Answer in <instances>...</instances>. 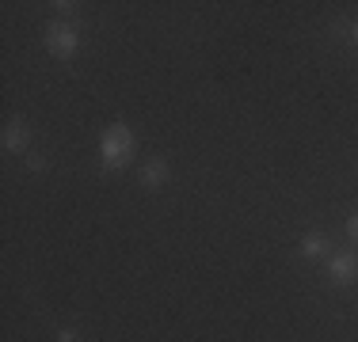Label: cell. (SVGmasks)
<instances>
[{
  "mask_svg": "<svg viewBox=\"0 0 358 342\" xmlns=\"http://www.w3.org/2000/svg\"><path fill=\"white\" fill-rule=\"evenodd\" d=\"M134 133H130V126L126 122H115L110 130L103 133V141H99V160H103V171H118V168H126L134 160Z\"/></svg>",
  "mask_w": 358,
  "mask_h": 342,
  "instance_id": "cell-1",
  "label": "cell"
},
{
  "mask_svg": "<svg viewBox=\"0 0 358 342\" xmlns=\"http://www.w3.org/2000/svg\"><path fill=\"white\" fill-rule=\"evenodd\" d=\"M80 46H84V38H80V27H76V23H50L46 27V50L54 57L69 61Z\"/></svg>",
  "mask_w": 358,
  "mask_h": 342,
  "instance_id": "cell-2",
  "label": "cell"
},
{
  "mask_svg": "<svg viewBox=\"0 0 358 342\" xmlns=\"http://www.w3.org/2000/svg\"><path fill=\"white\" fill-rule=\"evenodd\" d=\"M355 274H358V255L339 251V255H331V259H328V278L336 281V285H351Z\"/></svg>",
  "mask_w": 358,
  "mask_h": 342,
  "instance_id": "cell-3",
  "label": "cell"
},
{
  "mask_svg": "<svg viewBox=\"0 0 358 342\" xmlns=\"http://www.w3.org/2000/svg\"><path fill=\"white\" fill-rule=\"evenodd\" d=\"M27 141H31L27 122H23V118H12V122H8V130H4V149L8 152H27Z\"/></svg>",
  "mask_w": 358,
  "mask_h": 342,
  "instance_id": "cell-4",
  "label": "cell"
},
{
  "mask_svg": "<svg viewBox=\"0 0 358 342\" xmlns=\"http://www.w3.org/2000/svg\"><path fill=\"white\" fill-rule=\"evenodd\" d=\"M168 175H172V171H168L164 160H145V168H141V186H145V191H160V186L168 183Z\"/></svg>",
  "mask_w": 358,
  "mask_h": 342,
  "instance_id": "cell-5",
  "label": "cell"
},
{
  "mask_svg": "<svg viewBox=\"0 0 358 342\" xmlns=\"http://www.w3.org/2000/svg\"><path fill=\"white\" fill-rule=\"evenodd\" d=\"M324 251H328V236H324V232H309L301 239V255H305V259H320Z\"/></svg>",
  "mask_w": 358,
  "mask_h": 342,
  "instance_id": "cell-6",
  "label": "cell"
},
{
  "mask_svg": "<svg viewBox=\"0 0 358 342\" xmlns=\"http://www.w3.org/2000/svg\"><path fill=\"white\" fill-rule=\"evenodd\" d=\"M27 168H31V171H42V168H46V156H38V152H31V156H27Z\"/></svg>",
  "mask_w": 358,
  "mask_h": 342,
  "instance_id": "cell-7",
  "label": "cell"
},
{
  "mask_svg": "<svg viewBox=\"0 0 358 342\" xmlns=\"http://www.w3.org/2000/svg\"><path fill=\"white\" fill-rule=\"evenodd\" d=\"M57 342H76V331L73 327H62V331H57Z\"/></svg>",
  "mask_w": 358,
  "mask_h": 342,
  "instance_id": "cell-8",
  "label": "cell"
},
{
  "mask_svg": "<svg viewBox=\"0 0 358 342\" xmlns=\"http://www.w3.org/2000/svg\"><path fill=\"white\" fill-rule=\"evenodd\" d=\"M347 236H351V239H358V213H355L351 221H347Z\"/></svg>",
  "mask_w": 358,
  "mask_h": 342,
  "instance_id": "cell-9",
  "label": "cell"
},
{
  "mask_svg": "<svg viewBox=\"0 0 358 342\" xmlns=\"http://www.w3.org/2000/svg\"><path fill=\"white\" fill-rule=\"evenodd\" d=\"M54 8H57V12H65V15H73V12H76V4H69V0H57Z\"/></svg>",
  "mask_w": 358,
  "mask_h": 342,
  "instance_id": "cell-10",
  "label": "cell"
},
{
  "mask_svg": "<svg viewBox=\"0 0 358 342\" xmlns=\"http://www.w3.org/2000/svg\"><path fill=\"white\" fill-rule=\"evenodd\" d=\"M351 38H355V46H358V23H355V27H351Z\"/></svg>",
  "mask_w": 358,
  "mask_h": 342,
  "instance_id": "cell-11",
  "label": "cell"
}]
</instances>
